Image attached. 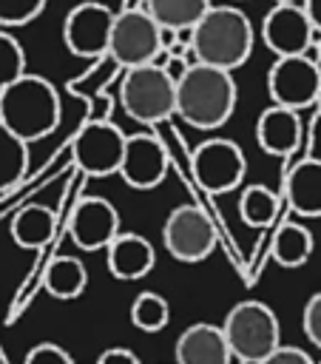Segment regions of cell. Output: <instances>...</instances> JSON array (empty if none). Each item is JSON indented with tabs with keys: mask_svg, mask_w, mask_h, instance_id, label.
<instances>
[{
	"mask_svg": "<svg viewBox=\"0 0 321 364\" xmlns=\"http://www.w3.org/2000/svg\"><path fill=\"white\" fill-rule=\"evenodd\" d=\"M253 23L236 6H213L190 31V54L202 65L230 71L244 65L253 51Z\"/></svg>",
	"mask_w": 321,
	"mask_h": 364,
	"instance_id": "1",
	"label": "cell"
},
{
	"mask_svg": "<svg viewBox=\"0 0 321 364\" xmlns=\"http://www.w3.org/2000/svg\"><path fill=\"white\" fill-rule=\"evenodd\" d=\"M236 100L239 88L230 71L193 63L182 80H176V114L199 131L224 125L236 108Z\"/></svg>",
	"mask_w": 321,
	"mask_h": 364,
	"instance_id": "2",
	"label": "cell"
},
{
	"mask_svg": "<svg viewBox=\"0 0 321 364\" xmlns=\"http://www.w3.org/2000/svg\"><path fill=\"white\" fill-rule=\"evenodd\" d=\"M60 94L54 82L40 74L28 71L0 91V122L23 142L48 136L60 125Z\"/></svg>",
	"mask_w": 321,
	"mask_h": 364,
	"instance_id": "3",
	"label": "cell"
},
{
	"mask_svg": "<svg viewBox=\"0 0 321 364\" xmlns=\"http://www.w3.org/2000/svg\"><path fill=\"white\" fill-rule=\"evenodd\" d=\"M222 333L233 358L241 364H261L281 347V330L273 307L256 299L233 304L222 321Z\"/></svg>",
	"mask_w": 321,
	"mask_h": 364,
	"instance_id": "4",
	"label": "cell"
},
{
	"mask_svg": "<svg viewBox=\"0 0 321 364\" xmlns=\"http://www.w3.org/2000/svg\"><path fill=\"white\" fill-rule=\"evenodd\" d=\"M119 102L136 122L153 125L176 114V80L162 65H139L125 71L119 85Z\"/></svg>",
	"mask_w": 321,
	"mask_h": 364,
	"instance_id": "5",
	"label": "cell"
},
{
	"mask_svg": "<svg viewBox=\"0 0 321 364\" xmlns=\"http://www.w3.org/2000/svg\"><path fill=\"white\" fill-rule=\"evenodd\" d=\"M162 28L145 9H125L116 14L114 34H111V48L108 54L114 57L116 65L125 71L151 65L162 54Z\"/></svg>",
	"mask_w": 321,
	"mask_h": 364,
	"instance_id": "6",
	"label": "cell"
},
{
	"mask_svg": "<svg viewBox=\"0 0 321 364\" xmlns=\"http://www.w3.org/2000/svg\"><path fill=\"white\" fill-rule=\"evenodd\" d=\"M162 242L176 262L196 264L213 253L216 230L199 205H176L162 225Z\"/></svg>",
	"mask_w": 321,
	"mask_h": 364,
	"instance_id": "7",
	"label": "cell"
},
{
	"mask_svg": "<svg viewBox=\"0 0 321 364\" xmlns=\"http://www.w3.org/2000/svg\"><path fill=\"white\" fill-rule=\"evenodd\" d=\"M318 91H321V65L307 54L276 57V63L267 71V94L273 105L301 111L318 102Z\"/></svg>",
	"mask_w": 321,
	"mask_h": 364,
	"instance_id": "8",
	"label": "cell"
},
{
	"mask_svg": "<svg viewBox=\"0 0 321 364\" xmlns=\"http://www.w3.org/2000/svg\"><path fill=\"white\" fill-rule=\"evenodd\" d=\"M190 171L199 188H205L207 193H227L241 185L247 159H244V151L233 139L213 136L196 145L190 156Z\"/></svg>",
	"mask_w": 321,
	"mask_h": 364,
	"instance_id": "9",
	"label": "cell"
},
{
	"mask_svg": "<svg viewBox=\"0 0 321 364\" xmlns=\"http://www.w3.org/2000/svg\"><path fill=\"white\" fill-rule=\"evenodd\" d=\"M114 23H116V14L105 3H97V0L77 3L65 14V20H62L65 48L74 57H85V60H94V57L108 54Z\"/></svg>",
	"mask_w": 321,
	"mask_h": 364,
	"instance_id": "10",
	"label": "cell"
},
{
	"mask_svg": "<svg viewBox=\"0 0 321 364\" xmlns=\"http://www.w3.org/2000/svg\"><path fill=\"white\" fill-rule=\"evenodd\" d=\"M128 134H122L114 122H85L71 139V156L77 168L88 176H111L119 173Z\"/></svg>",
	"mask_w": 321,
	"mask_h": 364,
	"instance_id": "11",
	"label": "cell"
},
{
	"mask_svg": "<svg viewBox=\"0 0 321 364\" xmlns=\"http://www.w3.org/2000/svg\"><path fill=\"white\" fill-rule=\"evenodd\" d=\"M261 40L276 57H301L315 43V28L301 3H276L261 20Z\"/></svg>",
	"mask_w": 321,
	"mask_h": 364,
	"instance_id": "12",
	"label": "cell"
},
{
	"mask_svg": "<svg viewBox=\"0 0 321 364\" xmlns=\"http://www.w3.org/2000/svg\"><path fill=\"white\" fill-rule=\"evenodd\" d=\"M119 213L102 196H85L74 205L68 219V236L80 250H108L119 236Z\"/></svg>",
	"mask_w": 321,
	"mask_h": 364,
	"instance_id": "13",
	"label": "cell"
},
{
	"mask_svg": "<svg viewBox=\"0 0 321 364\" xmlns=\"http://www.w3.org/2000/svg\"><path fill=\"white\" fill-rule=\"evenodd\" d=\"M168 173V151L151 134H128L119 176L136 191L156 188Z\"/></svg>",
	"mask_w": 321,
	"mask_h": 364,
	"instance_id": "14",
	"label": "cell"
},
{
	"mask_svg": "<svg viewBox=\"0 0 321 364\" xmlns=\"http://www.w3.org/2000/svg\"><path fill=\"white\" fill-rule=\"evenodd\" d=\"M176 364H230L233 353L222 327L210 321H196L176 338Z\"/></svg>",
	"mask_w": 321,
	"mask_h": 364,
	"instance_id": "15",
	"label": "cell"
},
{
	"mask_svg": "<svg viewBox=\"0 0 321 364\" xmlns=\"http://www.w3.org/2000/svg\"><path fill=\"white\" fill-rule=\"evenodd\" d=\"M256 139L259 148L270 156H290L295 154L298 142H301V117L298 111L281 108V105H270L259 114L256 122Z\"/></svg>",
	"mask_w": 321,
	"mask_h": 364,
	"instance_id": "16",
	"label": "cell"
},
{
	"mask_svg": "<svg viewBox=\"0 0 321 364\" xmlns=\"http://www.w3.org/2000/svg\"><path fill=\"white\" fill-rule=\"evenodd\" d=\"M108 270L114 279L122 282H136L142 276H148L156 264V253L153 245L139 236V233H119L111 245H108Z\"/></svg>",
	"mask_w": 321,
	"mask_h": 364,
	"instance_id": "17",
	"label": "cell"
},
{
	"mask_svg": "<svg viewBox=\"0 0 321 364\" xmlns=\"http://www.w3.org/2000/svg\"><path fill=\"white\" fill-rule=\"evenodd\" d=\"M284 199L298 216H321V159L310 156L287 171Z\"/></svg>",
	"mask_w": 321,
	"mask_h": 364,
	"instance_id": "18",
	"label": "cell"
},
{
	"mask_svg": "<svg viewBox=\"0 0 321 364\" xmlns=\"http://www.w3.org/2000/svg\"><path fill=\"white\" fill-rule=\"evenodd\" d=\"M11 239L20 247L37 250L54 239V210L45 205H23L11 219Z\"/></svg>",
	"mask_w": 321,
	"mask_h": 364,
	"instance_id": "19",
	"label": "cell"
},
{
	"mask_svg": "<svg viewBox=\"0 0 321 364\" xmlns=\"http://www.w3.org/2000/svg\"><path fill=\"white\" fill-rule=\"evenodd\" d=\"M159 28L168 31H193L196 23L213 9L210 0H145L142 6Z\"/></svg>",
	"mask_w": 321,
	"mask_h": 364,
	"instance_id": "20",
	"label": "cell"
},
{
	"mask_svg": "<svg viewBox=\"0 0 321 364\" xmlns=\"http://www.w3.org/2000/svg\"><path fill=\"white\" fill-rule=\"evenodd\" d=\"M85 284H88V270L77 256H57V259L48 262V267L43 273L45 293L60 299V301L82 296Z\"/></svg>",
	"mask_w": 321,
	"mask_h": 364,
	"instance_id": "21",
	"label": "cell"
},
{
	"mask_svg": "<svg viewBox=\"0 0 321 364\" xmlns=\"http://www.w3.org/2000/svg\"><path fill=\"white\" fill-rule=\"evenodd\" d=\"M312 256V233L298 222H284L273 236V259L281 267H301Z\"/></svg>",
	"mask_w": 321,
	"mask_h": 364,
	"instance_id": "22",
	"label": "cell"
},
{
	"mask_svg": "<svg viewBox=\"0 0 321 364\" xmlns=\"http://www.w3.org/2000/svg\"><path fill=\"white\" fill-rule=\"evenodd\" d=\"M28 171V142L14 136L0 122V193L14 188Z\"/></svg>",
	"mask_w": 321,
	"mask_h": 364,
	"instance_id": "23",
	"label": "cell"
},
{
	"mask_svg": "<svg viewBox=\"0 0 321 364\" xmlns=\"http://www.w3.org/2000/svg\"><path fill=\"white\" fill-rule=\"evenodd\" d=\"M278 213V196L267 185H247L239 196V216L250 228H267L273 225Z\"/></svg>",
	"mask_w": 321,
	"mask_h": 364,
	"instance_id": "24",
	"label": "cell"
},
{
	"mask_svg": "<svg viewBox=\"0 0 321 364\" xmlns=\"http://www.w3.org/2000/svg\"><path fill=\"white\" fill-rule=\"evenodd\" d=\"M170 321V304L165 296L153 293V290H145L134 299L131 304V324L142 333H159L165 330Z\"/></svg>",
	"mask_w": 321,
	"mask_h": 364,
	"instance_id": "25",
	"label": "cell"
},
{
	"mask_svg": "<svg viewBox=\"0 0 321 364\" xmlns=\"http://www.w3.org/2000/svg\"><path fill=\"white\" fill-rule=\"evenodd\" d=\"M23 74H28L26 71V51L6 28H0V91L9 88L11 82H17Z\"/></svg>",
	"mask_w": 321,
	"mask_h": 364,
	"instance_id": "26",
	"label": "cell"
},
{
	"mask_svg": "<svg viewBox=\"0 0 321 364\" xmlns=\"http://www.w3.org/2000/svg\"><path fill=\"white\" fill-rule=\"evenodd\" d=\"M45 9V0H0V28L26 26Z\"/></svg>",
	"mask_w": 321,
	"mask_h": 364,
	"instance_id": "27",
	"label": "cell"
},
{
	"mask_svg": "<svg viewBox=\"0 0 321 364\" xmlns=\"http://www.w3.org/2000/svg\"><path fill=\"white\" fill-rule=\"evenodd\" d=\"M23 364H74V358H71L60 344L43 341V344H34V347L26 353V361H23Z\"/></svg>",
	"mask_w": 321,
	"mask_h": 364,
	"instance_id": "28",
	"label": "cell"
},
{
	"mask_svg": "<svg viewBox=\"0 0 321 364\" xmlns=\"http://www.w3.org/2000/svg\"><path fill=\"white\" fill-rule=\"evenodd\" d=\"M301 327H304V336L321 347V290L312 293L304 304V316H301Z\"/></svg>",
	"mask_w": 321,
	"mask_h": 364,
	"instance_id": "29",
	"label": "cell"
},
{
	"mask_svg": "<svg viewBox=\"0 0 321 364\" xmlns=\"http://www.w3.org/2000/svg\"><path fill=\"white\" fill-rule=\"evenodd\" d=\"M261 364H312V358L298 350V347H290V344H281L270 358H264Z\"/></svg>",
	"mask_w": 321,
	"mask_h": 364,
	"instance_id": "30",
	"label": "cell"
},
{
	"mask_svg": "<svg viewBox=\"0 0 321 364\" xmlns=\"http://www.w3.org/2000/svg\"><path fill=\"white\" fill-rule=\"evenodd\" d=\"M97 364H139V358L128 347H108L105 353H99Z\"/></svg>",
	"mask_w": 321,
	"mask_h": 364,
	"instance_id": "31",
	"label": "cell"
},
{
	"mask_svg": "<svg viewBox=\"0 0 321 364\" xmlns=\"http://www.w3.org/2000/svg\"><path fill=\"white\" fill-rule=\"evenodd\" d=\"M301 6H304V11H307V17H310L312 28L321 34V0H304Z\"/></svg>",
	"mask_w": 321,
	"mask_h": 364,
	"instance_id": "32",
	"label": "cell"
},
{
	"mask_svg": "<svg viewBox=\"0 0 321 364\" xmlns=\"http://www.w3.org/2000/svg\"><path fill=\"white\" fill-rule=\"evenodd\" d=\"M312 46H315V51H318V60H321V34H318V31H315V43H312Z\"/></svg>",
	"mask_w": 321,
	"mask_h": 364,
	"instance_id": "33",
	"label": "cell"
},
{
	"mask_svg": "<svg viewBox=\"0 0 321 364\" xmlns=\"http://www.w3.org/2000/svg\"><path fill=\"white\" fill-rule=\"evenodd\" d=\"M276 3H304V0H276Z\"/></svg>",
	"mask_w": 321,
	"mask_h": 364,
	"instance_id": "34",
	"label": "cell"
},
{
	"mask_svg": "<svg viewBox=\"0 0 321 364\" xmlns=\"http://www.w3.org/2000/svg\"><path fill=\"white\" fill-rule=\"evenodd\" d=\"M315 105H318V114H321V91H318V102Z\"/></svg>",
	"mask_w": 321,
	"mask_h": 364,
	"instance_id": "35",
	"label": "cell"
}]
</instances>
